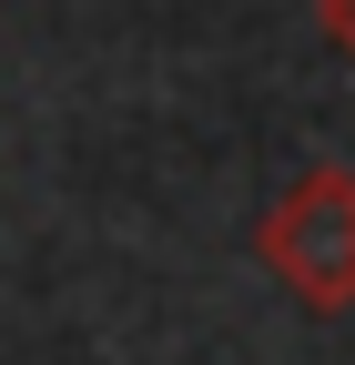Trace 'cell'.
Segmentation results:
<instances>
[{
    "label": "cell",
    "instance_id": "6da1fadb",
    "mask_svg": "<svg viewBox=\"0 0 355 365\" xmlns=\"http://www.w3.org/2000/svg\"><path fill=\"white\" fill-rule=\"evenodd\" d=\"M264 274L304 304V314H345L355 304V173L345 163H304L254 223Z\"/></svg>",
    "mask_w": 355,
    "mask_h": 365
},
{
    "label": "cell",
    "instance_id": "7a4b0ae2",
    "mask_svg": "<svg viewBox=\"0 0 355 365\" xmlns=\"http://www.w3.org/2000/svg\"><path fill=\"white\" fill-rule=\"evenodd\" d=\"M315 31H325L335 61H355V0H315Z\"/></svg>",
    "mask_w": 355,
    "mask_h": 365
}]
</instances>
